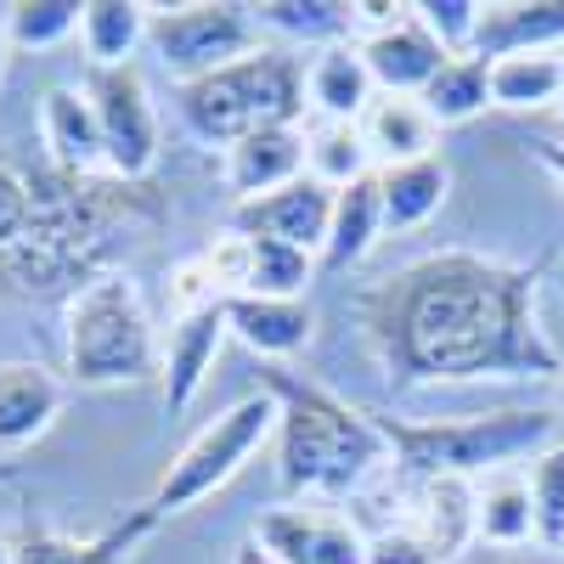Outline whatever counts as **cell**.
<instances>
[{"label":"cell","instance_id":"obj_1","mask_svg":"<svg viewBox=\"0 0 564 564\" xmlns=\"http://www.w3.org/2000/svg\"><path fill=\"white\" fill-rule=\"evenodd\" d=\"M356 316L395 390L564 372L536 322V271L475 249L406 260L356 300Z\"/></svg>","mask_w":564,"mask_h":564},{"label":"cell","instance_id":"obj_2","mask_svg":"<svg viewBox=\"0 0 564 564\" xmlns=\"http://www.w3.org/2000/svg\"><path fill=\"white\" fill-rule=\"evenodd\" d=\"M260 390L276 401V475L294 497H356L367 480H379L390 457L384 423L339 401L311 379H294L289 367H260Z\"/></svg>","mask_w":564,"mask_h":564},{"label":"cell","instance_id":"obj_3","mask_svg":"<svg viewBox=\"0 0 564 564\" xmlns=\"http://www.w3.org/2000/svg\"><path fill=\"white\" fill-rule=\"evenodd\" d=\"M379 423L390 435L401 480H468V486L502 475L508 463H531L564 435L558 412L547 406H502L441 423H406V417H379Z\"/></svg>","mask_w":564,"mask_h":564},{"label":"cell","instance_id":"obj_4","mask_svg":"<svg viewBox=\"0 0 564 564\" xmlns=\"http://www.w3.org/2000/svg\"><path fill=\"white\" fill-rule=\"evenodd\" d=\"M305 108H311L305 63L289 45H260V52L226 63L204 79L175 85V113L204 148H238L243 135L300 124Z\"/></svg>","mask_w":564,"mask_h":564},{"label":"cell","instance_id":"obj_5","mask_svg":"<svg viewBox=\"0 0 564 564\" xmlns=\"http://www.w3.org/2000/svg\"><path fill=\"white\" fill-rule=\"evenodd\" d=\"M63 356H68V379L108 390V384H141L164 367V345L153 311L141 300V289L124 271L90 276L85 289L68 294L63 311Z\"/></svg>","mask_w":564,"mask_h":564},{"label":"cell","instance_id":"obj_6","mask_svg":"<svg viewBox=\"0 0 564 564\" xmlns=\"http://www.w3.org/2000/svg\"><path fill=\"white\" fill-rule=\"evenodd\" d=\"M276 435V401L260 390V395H243L231 401L220 417H209L204 430L181 446V457L164 468V480L153 491V508L159 513H186L198 508L204 497H215L220 486L238 480V468Z\"/></svg>","mask_w":564,"mask_h":564},{"label":"cell","instance_id":"obj_7","mask_svg":"<svg viewBox=\"0 0 564 564\" xmlns=\"http://www.w3.org/2000/svg\"><path fill=\"white\" fill-rule=\"evenodd\" d=\"M148 52L186 85L226 63L260 52V23L249 7L231 0H198V7H148Z\"/></svg>","mask_w":564,"mask_h":564},{"label":"cell","instance_id":"obj_8","mask_svg":"<svg viewBox=\"0 0 564 564\" xmlns=\"http://www.w3.org/2000/svg\"><path fill=\"white\" fill-rule=\"evenodd\" d=\"M85 102L102 124V153H108V175L113 181H148L159 164V113L148 97V79L135 63L124 68H90L85 74Z\"/></svg>","mask_w":564,"mask_h":564},{"label":"cell","instance_id":"obj_9","mask_svg":"<svg viewBox=\"0 0 564 564\" xmlns=\"http://www.w3.org/2000/svg\"><path fill=\"white\" fill-rule=\"evenodd\" d=\"M249 536L282 564H367V531L345 513L311 508V502L265 508Z\"/></svg>","mask_w":564,"mask_h":564},{"label":"cell","instance_id":"obj_10","mask_svg":"<svg viewBox=\"0 0 564 564\" xmlns=\"http://www.w3.org/2000/svg\"><path fill=\"white\" fill-rule=\"evenodd\" d=\"M327 220H334V186H322L316 175H300V181L282 186V193H265L254 204H238L231 231L289 243V249H305V254H322Z\"/></svg>","mask_w":564,"mask_h":564},{"label":"cell","instance_id":"obj_11","mask_svg":"<svg viewBox=\"0 0 564 564\" xmlns=\"http://www.w3.org/2000/svg\"><path fill=\"white\" fill-rule=\"evenodd\" d=\"M361 63L372 74V85L384 90V97H423V85H430L452 57L441 52V40L417 23V12L406 7L401 23L379 29V34H361Z\"/></svg>","mask_w":564,"mask_h":564},{"label":"cell","instance_id":"obj_12","mask_svg":"<svg viewBox=\"0 0 564 564\" xmlns=\"http://www.w3.org/2000/svg\"><path fill=\"white\" fill-rule=\"evenodd\" d=\"M226 334H231L226 300L175 316L170 339H164V367H159V372H164V401H170V412H186V406L198 401V390L209 384V372H215V356H220Z\"/></svg>","mask_w":564,"mask_h":564},{"label":"cell","instance_id":"obj_13","mask_svg":"<svg viewBox=\"0 0 564 564\" xmlns=\"http://www.w3.org/2000/svg\"><path fill=\"white\" fill-rule=\"evenodd\" d=\"M40 141H45V153H52L57 175L90 181L97 170H108L102 124H97V113H90L85 90H74V85H52L40 97Z\"/></svg>","mask_w":564,"mask_h":564},{"label":"cell","instance_id":"obj_14","mask_svg":"<svg viewBox=\"0 0 564 564\" xmlns=\"http://www.w3.org/2000/svg\"><path fill=\"white\" fill-rule=\"evenodd\" d=\"M63 417V379L40 361H0V452L34 446Z\"/></svg>","mask_w":564,"mask_h":564},{"label":"cell","instance_id":"obj_15","mask_svg":"<svg viewBox=\"0 0 564 564\" xmlns=\"http://www.w3.org/2000/svg\"><path fill=\"white\" fill-rule=\"evenodd\" d=\"M300 175H305V130L300 124H276V130L243 135L238 148H226V186L238 193V204L282 193Z\"/></svg>","mask_w":564,"mask_h":564},{"label":"cell","instance_id":"obj_16","mask_svg":"<svg viewBox=\"0 0 564 564\" xmlns=\"http://www.w3.org/2000/svg\"><path fill=\"white\" fill-rule=\"evenodd\" d=\"M164 513L153 502L130 508L124 520L102 525L97 536H57V531H29L18 536V564H124V553H135V542H148L159 531Z\"/></svg>","mask_w":564,"mask_h":564},{"label":"cell","instance_id":"obj_17","mask_svg":"<svg viewBox=\"0 0 564 564\" xmlns=\"http://www.w3.org/2000/svg\"><path fill=\"white\" fill-rule=\"evenodd\" d=\"M520 52H564V0H497L480 12L475 57H520Z\"/></svg>","mask_w":564,"mask_h":564},{"label":"cell","instance_id":"obj_18","mask_svg":"<svg viewBox=\"0 0 564 564\" xmlns=\"http://www.w3.org/2000/svg\"><path fill=\"white\" fill-rule=\"evenodd\" d=\"M305 97H311V113H316L322 124H356V119L372 108L379 85H372L356 40L322 45V52L311 57V68H305Z\"/></svg>","mask_w":564,"mask_h":564},{"label":"cell","instance_id":"obj_19","mask_svg":"<svg viewBox=\"0 0 564 564\" xmlns=\"http://www.w3.org/2000/svg\"><path fill=\"white\" fill-rule=\"evenodd\" d=\"M226 322H231V334H238L254 356H265L271 367L300 356L311 345V327H316L305 300H265V294H231Z\"/></svg>","mask_w":564,"mask_h":564},{"label":"cell","instance_id":"obj_20","mask_svg":"<svg viewBox=\"0 0 564 564\" xmlns=\"http://www.w3.org/2000/svg\"><path fill=\"white\" fill-rule=\"evenodd\" d=\"M361 141H367V153L379 159V170L390 164H412V159H430L435 153V135L441 124L430 119V108H423L417 97H372V108L356 119Z\"/></svg>","mask_w":564,"mask_h":564},{"label":"cell","instance_id":"obj_21","mask_svg":"<svg viewBox=\"0 0 564 564\" xmlns=\"http://www.w3.org/2000/svg\"><path fill=\"white\" fill-rule=\"evenodd\" d=\"M379 175V204H384V231H417L423 220H435L446 193H452V170L441 153L412 159V164H390L372 170Z\"/></svg>","mask_w":564,"mask_h":564},{"label":"cell","instance_id":"obj_22","mask_svg":"<svg viewBox=\"0 0 564 564\" xmlns=\"http://www.w3.org/2000/svg\"><path fill=\"white\" fill-rule=\"evenodd\" d=\"M384 238V204H379V175H367L345 193H334V220H327V243L322 265L327 271H350L372 254V243Z\"/></svg>","mask_w":564,"mask_h":564},{"label":"cell","instance_id":"obj_23","mask_svg":"<svg viewBox=\"0 0 564 564\" xmlns=\"http://www.w3.org/2000/svg\"><path fill=\"white\" fill-rule=\"evenodd\" d=\"M475 536L486 547H525L536 542V508H531V480L520 475H486L475 486Z\"/></svg>","mask_w":564,"mask_h":564},{"label":"cell","instance_id":"obj_24","mask_svg":"<svg viewBox=\"0 0 564 564\" xmlns=\"http://www.w3.org/2000/svg\"><path fill=\"white\" fill-rule=\"evenodd\" d=\"M558 97H564V52H520L491 63V108L536 113L558 108Z\"/></svg>","mask_w":564,"mask_h":564},{"label":"cell","instance_id":"obj_25","mask_svg":"<svg viewBox=\"0 0 564 564\" xmlns=\"http://www.w3.org/2000/svg\"><path fill=\"white\" fill-rule=\"evenodd\" d=\"M79 40L90 68H124L135 45H148V7H135V0H85Z\"/></svg>","mask_w":564,"mask_h":564},{"label":"cell","instance_id":"obj_26","mask_svg":"<svg viewBox=\"0 0 564 564\" xmlns=\"http://www.w3.org/2000/svg\"><path fill=\"white\" fill-rule=\"evenodd\" d=\"M249 12L260 29L300 45H339L356 29V0H260Z\"/></svg>","mask_w":564,"mask_h":564},{"label":"cell","instance_id":"obj_27","mask_svg":"<svg viewBox=\"0 0 564 564\" xmlns=\"http://www.w3.org/2000/svg\"><path fill=\"white\" fill-rule=\"evenodd\" d=\"M423 108H430L435 124H463L491 108V63L480 57H452L430 85H423Z\"/></svg>","mask_w":564,"mask_h":564},{"label":"cell","instance_id":"obj_28","mask_svg":"<svg viewBox=\"0 0 564 564\" xmlns=\"http://www.w3.org/2000/svg\"><path fill=\"white\" fill-rule=\"evenodd\" d=\"M305 175H316L322 186H334V193H345V186L367 181L372 175V153L356 124H316L305 130Z\"/></svg>","mask_w":564,"mask_h":564},{"label":"cell","instance_id":"obj_29","mask_svg":"<svg viewBox=\"0 0 564 564\" xmlns=\"http://www.w3.org/2000/svg\"><path fill=\"white\" fill-rule=\"evenodd\" d=\"M79 0H18V7H7V40L12 52H52L79 29Z\"/></svg>","mask_w":564,"mask_h":564},{"label":"cell","instance_id":"obj_30","mask_svg":"<svg viewBox=\"0 0 564 564\" xmlns=\"http://www.w3.org/2000/svg\"><path fill=\"white\" fill-rule=\"evenodd\" d=\"M311 282V254L271 243V238H249V282L243 294H265V300H300Z\"/></svg>","mask_w":564,"mask_h":564},{"label":"cell","instance_id":"obj_31","mask_svg":"<svg viewBox=\"0 0 564 564\" xmlns=\"http://www.w3.org/2000/svg\"><path fill=\"white\" fill-rule=\"evenodd\" d=\"M531 508H536V542L564 553V435L531 457Z\"/></svg>","mask_w":564,"mask_h":564},{"label":"cell","instance_id":"obj_32","mask_svg":"<svg viewBox=\"0 0 564 564\" xmlns=\"http://www.w3.org/2000/svg\"><path fill=\"white\" fill-rule=\"evenodd\" d=\"M417 23L441 40L446 57H475V34H480V12L486 0H417Z\"/></svg>","mask_w":564,"mask_h":564},{"label":"cell","instance_id":"obj_33","mask_svg":"<svg viewBox=\"0 0 564 564\" xmlns=\"http://www.w3.org/2000/svg\"><path fill=\"white\" fill-rule=\"evenodd\" d=\"M34 209H40V181H29L18 164L0 159V260L29 243Z\"/></svg>","mask_w":564,"mask_h":564},{"label":"cell","instance_id":"obj_34","mask_svg":"<svg viewBox=\"0 0 564 564\" xmlns=\"http://www.w3.org/2000/svg\"><path fill=\"white\" fill-rule=\"evenodd\" d=\"M367 564H446V558L435 553L430 536H417L406 525H379L367 536Z\"/></svg>","mask_w":564,"mask_h":564},{"label":"cell","instance_id":"obj_35","mask_svg":"<svg viewBox=\"0 0 564 564\" xmlns=\"http://www.w3.org/2000/svg\"><path fill=\"white\" fill-rule=\"evenodd\" d=\"M531 153H536V164H542L547 175L564 181V148H558V141H531Z\"/></svg>","mask_w":564,"mask_h":564},{"label":"cell","instance_id":"obj_36","mask_svg":"<svg viewBox=\"0 0 564 564\" xmlns=\"http://www.w3.org/2000/svg\"><path fill=\"white\" fill-rule=\"evenodd\" d=\"M231 564H282V558H276V553H265L254 536H243V542H238V553H231Z\"/></svg>","mask_w":564,"mask_h":564},{"label":"cell","instance_id":"obj_37","mask_svg":"<svg viewBox=\"0 0 564 564\" xmlns=\"http://www.w3.org/2000/svg\"><path fill=\"white\" fill-rule=\"evenodd\" d=\"M7 57H12V40H7V7H0V74H7Z\"/></svg>","mask_w":564,"mask_h":564},{"label":"cell","instance_id":"obj_38","mask_svg":"<svg viewBox=\"0 0 564 564\" xmlns=\"http://www.w3.org/2000/svg\"><path fill=\"white\" fill-rule=\"evenodd\" d=\"M0 564H18V542H7V536H0Z\"/></svg>","mask_w":564,"mask_h":564},{"label":"cell","instance_id":"obj_39","mask_svg":"<svg viewBox=\"0 0 564 564\" xmlns=\"http://www.w3.org/2000/svg\"><path fill=\"white\" fill-rule=\"evenodd\" d=\"M497 564H547V558H536V553H531V558H497Z\"/></svg>","mask_w":564,"mask_h":564},{"label":"cell","instance_id":"obj_40","mask_svg":"<svg viewBox=\"0 0 564 564\" xmlns=\"http://www.w3.org/2000/svg\"><path fill=\"white\" fill-rule=\"evenodd\" d=\"M558 423H564V372H558Z\"/></svg>","mask_w":564,"mask_h":564},{"label":"cell","instance_id":"obj_41","mask_svg":"<svg viewBox=\"0 0 564 564\" xmlns=\"http://www.w3.org/2000/svg\"><path fill=\"white\" fill-rule=\"evenodd\" d=\"M7 475H12V468H7V463H0V480H7Z\"/></svg>","mask_w":564,"mask_h":564},{"label":"cell","instance_id":"obj_42","mask_svg":"<svg viewBox=\"0 0 564 564\" xmlns=\"http://www.w3.org/2000/svg\"><path fill=\"white\" fill-rule=\"evenodd\" d=\"M558 119H564V97H558Z\"/></svg>","mask_w":564,"mask_h":564}]
</instances>
